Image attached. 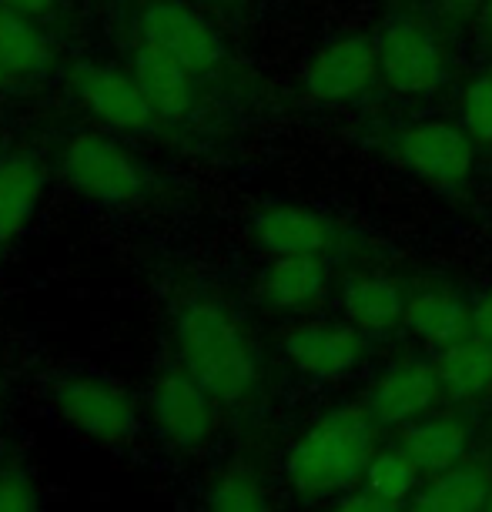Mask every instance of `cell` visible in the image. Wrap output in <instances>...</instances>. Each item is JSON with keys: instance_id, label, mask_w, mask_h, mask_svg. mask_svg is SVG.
Segmentation results:
<instances>
[{"instance_id": "obj_1", "label": "cell", "mask_w": 492, "mask_h": 512, "mask_svg": "<svg viewBox=\"0 0 492 512\" xmlns=\"http://www.w3.org/2000/svg\"><path fill=\"white\" fill-rule=\"evenodd\" d=\"M168 338L175 362L225 409L248 402L258 392L262 352L252 328L228 302L215 295H188L171 312Z\"/></svg>"}, {"instance_id": "obj_2", "label": "cell", "mask_w": 492, "mask_h": 512, "mask_svg": "<svg viewBox=\"0 0 492 512\" xmlns=\"http://www.w3.org/2000/svg\"><path fill=\"white\" fill-rule=\"evenodd\" d=\"M375 429L365 405H339L318 415L285 452V482L298 499H339L365 476L375 449Z\"/></svg>"}, {"instance_id": "obj_3", "label": "cell", "mask_w": 492, "mask_h": 512, "mask_svg": "<svg viewBox=\"0 0 492 512\" xmlns=\"http://www.w3.org/2000/svg\"><path fill=\"white\" fill-rule=\"evenodd\" d=\"M54 419L101 449H131L141 436L144 405L128 385L98 369H61L44 385Z\"/></svg>"}, {"instance_id": "obj_4", "label": "cell", "mask_w": 492, "mask_h": 512, "mask_svg": "<svg viewBox=\"0 0 492 512\" xmlns=\"http://www.w3.org/2000/svg\"><path fill=\"white\" fill-rule=\"evenodd\" d=\"M54 171L74 198L94 208H131L148 191V168L128 138L104 128L67 131L54 154Z\"/></svg>"}, {"instance_id": "obj_5", "label": "cell", "mask_w": 492, "mask_h": 512, "mask_svg": "<svg viewBox=\"0 0 492 512\" xmlns=\"http://www.w3.org/2000/svg\"><path fill=\"white\" fill-rule=\"evenodd\" d=\"M221 405L205 385L181 369L178 362L161 365L151 375L144 412L164 446L178 456H198L218 439L221 429Z\"/></svg>"}, {"instance_id": "obj_6", "label": "cell", "mask_w": 492, "mask_h": 512, "mask_svg": "<svg viewBox=\"0 0 492 512\" xmlns=\"http://www.w3.org/2000/svg\"><path fill=\"white\" fill-rule=\"evenodd\" d=\"M67 94L77 104V111L104 131H114L121 138H141L158 128V111L144 94L138 74L131 64L114 61H81L67 74Z\"/></svg>"}, {"instance_id": "obj_7", "label": "cell", "mask_w": 492, "mask_h": 512, "mask_svg": "<svg viewBox=\"0 0 492 512\" xmlns=\"http://www.w3.org/2000/svg\"><path fill=\"white\" fill-rule=\"evenodd\" d=\"M138 41L168 51L198 77L218 71L228 54L218 27L185 0H148L138 14Z\"/></svg>"}, {"instance_id": "obj_8", "label": "cell", "mask_w": 492, "mask_h": 512, "mask_svg": "<svg viewBox=\"0 0 492 512\" xmlns=\"http://www.w3.org/2000/svg\"><path fill=\"white\" fill-rule=\"evenodd\" d=\"M288 365L312 382H339L365 362V335L349 322H302L282 338Z\"/></svg>"}, {"instance_id": "obj_9", "label": "cell", "mask_w": 492, "mask_h": 512, "mask_svg": "<svg viewBox=\"0 0 492 512\" xmlns=\"http://www.w3.org/2000/svg\"><path fill=\"white\" fill-rule=\"evenodd\" d=\"M379 74V41H372L365 34H349L325 44L305 64V91L315 101L339 104L365 94Z\"/></svg>"}, {"instance_id": "obj_10", "label": "cell", "mask_w": 492, "mask_h": 512, "mask_svg": "<svg viewBox=\"0 0 492 512\" xmlns=\"http://www.w3.org/2000/svg\"><path fill=\"white\" fill-rule=\"evenodd\" d=\"M395 154L416 178L436 188H452L469 178L472 171V138L456 124L426 121L399 131Z\"/></svg>"}, {"instance_id": "obj_11", "label": "cell", "mask_w": 492, "mask_h": 512, "mask_svg": "<svg viewBox=\"0 0 492 512\" xmlns=\"http://www.w3.org/2000/svg\"><path fill=\"white\" fill-rule=\"evenodd\" d=\"M379 67L399 94H432L446 77V57L429 27L395 21L379 37Z\"/></svg>"}, {"instance_id": "obj_12", "label": "cell", "mask_w": 492, "mask_h": 512, "mask_svg": "<svg viewBox=\"0 0 492 512\" xmlns=\"http://www.w3.org/2000/svg\"><path fill=\"white\" fill-rule=\"evenodd\" d=\"M51 171L31 148L0 151V241L7 248L21 241L47 201Z\"/></svg>"}, {"instance_id": "obj_13", "label": "cell", "mask_w": 492, "mask_h": 512, "mask_svg": "<svg viewBox=\"0 0 492 512\" xmlns=\"http://www.w3.org/2000/svg\"><path fill=\"white\" fill-rule=\"evenodd\" d=\"M442 385L436 375V365L419 359L392 362L372 379L365 392V409L379 425H409L419 415L432 412L439 402Z\"/></svg>"}, {"instance_id": "obj_14", "label": "cell", "mask_w": 492, "mask_h": 512, "mask_svg": "<svg viewBox=\"0 0 492 512\" xmlns=\"http://www.w3.org/2000/svg\"><path fill=\"white\" fill-rule=\"evenodd\" d=\"M252 241L268 258L322 255L332 248V221L305 205H265L252 215Z\"/></svg>"}, {"instance_id": "obj_15", "label": "cell", "mask_w": 492, "mask_h": 512, "mask_svg": "<svg viewBox=\"0 0 492 512\" xmlns=\"http://www.w3.org/2000/svg\"><path fill=\"white\" fill-rule=\"evenodd\" d=\"M131 71L138 74L144 94L154 104L161 121H185L195 108V71H188L178 57L148 41H134Z\"/></svg>"}, {"instance_id": "obj_16", "label": "cell", "mask_w": 492, "mask_h": 512, "mask_svg": "<svg viewBox=\"0 0 492 512\" xmlns=\"http://www.w3.org/2000/svg\"><path fill=\"white\" fill-rule=\"evenodd\" d=\"M328 288V265L322 255H278L258 275V298L265 308L295 315L312 308Z\"/></svg>"}, {"instance_id": "obj_17", "label": "cell", "mask_w": 492, "mask_h": 512, "mask_svg": "<svg viewBox=\"0 0 492 512\" xmlns=\"http://www.w3.org/2000/svg\"><path fill=\"white\" fill-rule=\"evenodd\" d=\"M399 446L409 452L412 462L422 469V476H436L442 469L466 462L472 449V425L452 412H426L409 425H402Z\"/></svg>"}, {"instance_id": "obj_18", "label": "cell", "mask_w": 492, "mask_h": 512, "mask_svg": "<svg viewBox=\"0 0 492 512\" xmlns=\"http://www.w3.org/2000/svg\"><path fill=\"white\" fill-rule=\"evenodd\" d=\"M57 64V44L37 17L0 11V67L14 84L37 81Z\"/></svg>"}, {"instance_id": "obj_19", "label": "cell", "mask_w": 492, "mask_h": 512, "mask_svg": "<svg viewBox=\"0 0 492 512\" xmlns=\"http://www.w3.org/2000/svg\"><path fill=\"white\" fill-rule=\"evenodd\" d=\"M436 375L442 395L452 402H479L492 395V342L479 335H462L442 345L436 355Z\"/></svg>"}, {"instance_id": "obj_20", "label": "cell", "mask_w": 492, "mask_h": 512, "mask_svg": "<svg viewBox=\"0 0 492 512\" xmlns=\"http://www.w3.org/2000/svg\"><path fill=\"white\" fill-rule=\"evenodd\" d=\"M405 305H409V298H405L399 282L385 275L352 278L342 292L345 322L359 328L362 335H389L392 328L405 322Z\"/></svg>"}, {"instance_id": "obj_21", "label": "cell", "mask_w": 492, "mask_h": 512, "mask_svg": "<svg viewBox=\"0 0 492 512\" xmlns=\"http://www.w3.org/2000/svg\"><path fill=\"white\" fill-rule=\"evenodd\" d=\"M201 509L205 512H278V499L262 469L252 466V462L231 459L208 476Z\"/></svg>"}, {"instance_id": "obj_22", "label": "cell", "mask_w": 492, "mask_h": 512, "mask_svg": "<svg viewBox=\"0 0 492 512\" xmlns=\"http://www.w3.org/2000/svg\"><path fill=\"white\" fill-rule=\"evenodd\" d=\"M492 496V482L486 469L459 462L452 469H442L429 476L426 486L409 502V512H486Z\"/></svg>"}, {"instance_id": "obj_23", "label": "cell", "mask_w": 492, "mask_h": 512, "mask_svg": "<svg viewBox=\"0 0 492 512\" xmlns=\"http://www.w3.org/2000/svg\"><path fill=\"white\" fill-rule=\"evenodd\" d=\"M469 312L472 308L452 292V288H422L409 298L405 305V328L426 345H442L456 342L466 335L469 328Z\"/></svg>"}, {"instance_id": "obj_24", "label": "cell", "mask_w": 492, "mask_h": 512, "mask_svg": "<svg viewBox=\"0 0 492 512\" xmlns=\"http://www.w3.org/2000/svg\"><path fill=\"white\" fill-rule=\"evenodd\" d=\"M362 482H365V489H369L372 496H379V499L389 502V506L402 509V506H409L412 496L419 492L422 469L412 462V456L402 446H395V449L375 452L369 469H365Z\"/></svg>"}, {"instance_id": "obj_25", "label": "cell", "mask_w": 492, "mask_h": 512, "mask_svg": "<svg viewBox=\"0 0 492 512\" xmlns=\"http://www.w3.org/2000/svg\"><path fill=\"white\" fill-rule=\"evenodd\" d=\"M0 512H44L41 482L21 459L0 462Z\"/></svg>"}, {"instance_id": "obj_26", "label": "cell", "mask_w": 492, "mask_h": 512, "mask_svg": "<svg viewBox=\"0 0 492 512\" xmlns=\"http://www.w3.org/2000/svg\"><path fill=\"white\" fill-rule=\"evenodd\" d=\"M459 128L469 134L472 141L492 144V71L479 74L469 81L459 101Z\"/></svg>"}, {"instance_id": "obj_27", "label": "cell", "mask_w": 492, "mask_h": 512, "mask_svg": "<svg viewBox=\"0 0 492 512\" xmlns=\"http://www.w3.org/2000/svg\"><path fill=\"white\" fill-rule=\"evenodd\" d=\"M328 512H399V509L389 506V502L379 496H372L369 489H362V492H342V496L328 506Z\"/></svg>"}, {"instance_id": "obj_28", "label": "cell", "mask_w": 492, "mask_h": 512, "mask_svg": "<svg viewBox=\"0 0 492 512\" xmlns=\"http://www.w3.org/2000/svg\"><path fill=\"white\" fill-rule=\"evenodd\" d=\"M469 328H472V335L492 342V292L476 298V305H472V312H469Z\"/></svg>"}, {"instance_id": "obj_29", "label": "cell", "mask_w": 492, "mask_h": 512, "mask_svg": "<svg viewBox=\"0 0 492 512\" xmlns=\"http://www.w3.org/2000/svg\"><path fill=\"white\" fill-rule=\"evenodd\" d=\"M0 11H17L37 21H47L57 11V0H0Z\"/></svg>"}, {"instance_id": "obj_30", "label": "cell", "mask_w": 492, "mask_h": 512, "mask_svg": "<svg viewBox=\"0 0 492 512\" xmlns=\"http://www.w3.org/2000/svg\"><path fill=\"white\" fill-rule=\"evenodd\" d=\"M211 4H218V7H238V4H248V0H211Z\"/></svg>"}, {"instance_id": "obj_31", "label": "cell", "mask_w": 492, "mask_h": 512, "mask_svg": "<svg viewBox=\"0 0 492 512\" xmlns=\"http://www.w3.org/2000/svg\"><path fill=\"white\" fill-rule=\"evenodd\" d=\"M452 7H472V4H479V0H449Z\"/></svg>"}, {"instance_id": "obj_32", "label": "cell", "mask_w": 492, "mask_h": 512, "mask_svg": "<svg viewBox=\"0 0 492 512\" xmlns=\"http://www.w3.org/2000/svg\"><path fill=\"white\" fill-rule=\"evenodd\" d=\"M486 21H489V27H492V0L486 4Z\"/></svg>"}, {"instance_id": "obj_33", "label": "cell", "mask_w": 492, "mask_h": 512, "mask_svg": "<svg viewBox=\"0 0 492 512\" xmlns=\"http://www.w3.org/2000/svg\"><path fill=\"white\" fill-rule=\"evenodd\" d=\"M4 251H7V245H4V241H0V255H4Z\"/></svg>"}, {"instance_id": "obj_34", "label": "cell", "mask_w": 492, "mask_h": 512, "mask_svg": "<svg viewBox=\"0 0 492 512\" xmlns=\"http://www.w3.org/2000/svg\"><path fill=\"white\" fill-rule=\"evenodd\" d=\"M0 419H4V412H0ZM0 462H4V452H0Z\"/></svg>"}, {"instance_id": "obj_35", "label": "cell", "mask_w": 492, "mask_h": 512, "mask_svg": "<svg viewBox=\"0 0 492 512\" xmlns=\"http://www.w3.org/2000/svg\"><path fill=\"white\" fill-rule=\"evenodd\" d=\"M486 512H492V496H489V506H486Z\"/></svg>"}]
</instances>
